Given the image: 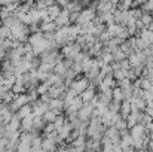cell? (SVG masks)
Wrapping results in <instances>:
<instances>
[{"label": "cell", "instance_id": "cell-1", "mask_svg": "<svg viewBox=\"0 0 153 152\" xmlns=\"http://www.w3.org/2000/svg\"><path fill=\"white\" fill-rule=\"evenodd\" d=\"M28 36H30V28L28 25L22 24V22H18L15 24L13 27H10V37L15 39V40H19L21 43L27 42L28 40Z\"/></svg>", "mask_w": 153, "mask_h": 152}, {"label": "cell", "instance_id": "cell-2", "mask_svg": "<svg viewBox=\"0 0 153 152\" xmlns=\"http://www.w3.org/2000/svg\"><path fill=\"white\" fill-rule=\"evenodd\" d=\"M80 51H82L80 45H77L74 40H73V42H67L65 45L61 46V54H62L64 58H71V60H74V57H76Z\"/></svg>", "mask_w": 153, "mask_h": 152}, {"label": "cell", "instance_id": "cell-3", "mask_svg": "<svg viewBox=\"0 0 153 152\" xmlns=\"http://www.w3.org/2000/svg\"><path fill=\"white\" fill-rule=\"evenodd\" d=\"M95 15H97V13H95V10H94L92 7H89V6H86V7H82V9H80V12H79L77 21H76L74 24L83 25V24H86V22L92 21Z\"/></svg>", "mask_w": 153, "mask_h": 152}, {"label": "cell", "instance_id": "cell-4", "mask_svg": "<svg viewBox=\"0 0 153 152\" xmlns=\"http://www.w3.org/2000/svg\"><path fill=\"white\" fill-rule=\"evenodd\" d=\"M89 87V79L86 78V76H83V78H79V76H76L73 81H71V84H70V87L68 88H71L76 94H80L83 90H86Z\"/></svg>", "mask_w": 153, "mask_h": 152}, {"label": "cell", "instance_id": "cell-5", "mask_svg": "<svg viewBox=\"0 0 153 152\" xmlns=\"http://www.w3.org/2000/svg\"><path fill=\"white\" fill-rule=\"evenodd\" d=\"M92 110H94V106L91 103H83L82 107L77 110V116L80 121H89L91 116H92Z\"/></svg>", "mask_w": 153, "mask_h": 152}, {"label": "cell", "instance_id": "cell-6", "mask_svg": "<svg viewBox=\"0 0 153 152\" xmlns=\"http://www.w3.org/2000/svg\"><path fill=\"white\" fill-rule=\"evenodd\" d=\"M30 104H31V112L34 115H37V116H43V113L49 109V104L48 103H43V101H40L39 99L31 101Z\"/></svg>", "mask_w": 153, "mask_h": 152}, {"label": "cell", "instance_id": "cell-7", "mask_svg": "<svg viewBox=\"0 0 153 152\" xmlns=\"http://www.w3.org/2000/svg\"><path fill=\"white\" fill-rule=\"evenodd\" d=\"M116 10V4L107 1V0H98V4H97V9H95V13L100 15L104 12H114Z\"/></svg>", "mask_w": 153, "mask_h": 152}, {"label": "cell", "instance_id": "cell-8", "mask_svg": "<svg viewBox=\"0 0 153 152\" xmlns=\"http://www.w3.org/2000/svg\"><path fill=\"white\" fill-rule=\"evenodd\" d=\"M53 21H55V24H56L58 27L70 25V12H68L65 7H62V9H61V12L58 13V16H56Z\"/></svg>", "mask_w": 153, "mask_h": 152}, {"label": "cell", "instance_id": "cell-9", "mask_svg": "<svg viewBox=\"0 0 153 152\" xmlns=\"http://www.w3.org/2000/svg\"><path fill=\"white\" fill-rule=\"evenodd\" d=\"M49 49V40L48 39H42V40H39L37 43H34L33 45V52H34V55H40V54H43L45 51H48Z\"/></svg>", "mask_w": 153, "mask_h": 152}, {"label": "cell", "instance_id": "cell-10", "mask_svg": "<svg viewBox=\"0 0 153 152\" xmlns=\"http://www.w3.org/2000/svg\"><path fill=\"white\" fill-rule=\"evenodd\" d=\"M82 104H83V100H82V97L77 94V96H74L73 97V100L68 103V106L65 107V113L67 112H77L80 107H82Z\"/></svg>", "mask_w": 153, "mask_h": 152}, {"label": "cell", "instance_id": "cell-11", "mask_svg": "<svg viewBox=\"0 0 153 152\" xmlns=\"http://www.w3.org/2000/svg\"><path fill=\"white\" fill-rule=\"evenodd\" d=\"M97 94V88L95 87H92V85H89L86 90H83L79 96L82 97V100H83V103H89V101L92 100V97Z\"/></svg>", "mask_w": 153, "mask_h": 152}, {"label": "cell", "instance_id": "cell-12", "mask_svg": "<svg viewBox=\"0 0 153 152\" xmlns=\"http://www.w3.org/2000/svg\"><path fill=\"white\" fill-rule=\"evenodd\" d=\"M58 28V25L55 24V21H52V19H43L42 22H40V31H43V33H52V31H55Z\"/></svg>", "mask_w": 153, "mask_h": 152}, {"label": "cell", "instance_id": "cell-13", "mask_svg": "<svg viewBox=\"0 0 153 152\" xmlns=\"http://www.w3.org/2000/svg\"><path fill=\"white\" fill-rule=\"evenodd\" d=\"M33 118H34V113L31 112L30 115L24 116L21 119V131H31L33 128Z\"/></svg>", "mask_w": 153, "mask_h": 152}, {"label": "cell", "instance_id": "cell-14", "mask_svg": "<svg viewBox=\"0 0 153 152\" xmlns=\"http://www.w3.org/2000/svg\"><path fill=\"white\" fill-rule=\"evenodd\" d=\"M45 124H46V121L43 119V116H37V115H34V118H33V128H31V131L42 133V130H43Z\"/></svg>", "mask_w": 153, "mask_h": 152}, {"label": "cell", "instance_id": "cell-15", "mask_svg": "<svg viewBox=\"0 0 153 152\" xmlns=\"http://www.w3.org/2000/svg\"><path fill=\"white\" fill-rule=\"evenodd\" d=\"M61 9H62V7H61V6H59L56 1H55V3H52V4H49V6H46V10H48V18L53 21V19L58 16V13L61 12Z\"/></svg>", "mask_w": 153, "mask_h": 152}, {"label": "cell", "instance_id": "cell-16", "mask_svg": "<svg viewBox=\"0 0 153 152\" xmlns=\"http://www.w3.org/2000/svg\"><path fill=\"white\" fill-rule=\"evenodd\" d=\"M138 36H140L147 45H152L153 43V31L152 30H149V28H143V30H140Z\"/></svg>", "mask_w": 153, "mask_h": 152}, {"label": "cell", "instance_id": "cell-17", "mask_svg": "<svg viewBox=\"0 0 153 152\" xmlns=\"http://www.w3.org/2000/svg\"><path fill=\"white\" fill-rule=\"evenodd\" d=\"M55 149H56V143L53 139L45 137L42 140V151H55Z\"/></svg>", "mask_w": 153, "mask_h": 152}, {"label": "cell", "instance_id": "cell-18", "mask_svg": "<svg viewBox=\"0 0 153 152\" xmlns=\"http://www.w3.org/2000/svg\"><path fill=\"white\" fill-rule=\"evenodd\" d=\"M42 140L43 137L40 134H36L31 140V145H30V151H42Z\"/></svg>", "mask_w": 153, "mask_h": 152}, {"label": "cell", "instance_id": "cell-19", "mask_svg": "<svg viewBox=\"0 0 153 152\" xmlns=\"http://www.w3.org/2000/svg\"><path fill=\"white\" fill-rule=\"evenodd\" d=\"M48 104H49V109H55V110H59V112L64 110V101H62V99H59V97L51 99V101Z\"/></svg>", "mask_w": 153, "mask_h": 152}, {"label": "cell", "instance_id": "cell-20", "mask_svg": "<svg viewBox=\"0 0 153 152\" xmlns=\"http://www.w3.org/2000/svg\"><path fill=\"white\" fill-rule=\"evenodd\" d=\"M43 37H45V34H43V31H40V30H39V31H34V33H30V36H28V40H27V42H28V43H30V45L33 46L34 43H37V42H39V40H42Z\"/></svg>", "mask_w": 153, "mask_h": 152}, {"label": "cell", "instance_id": "cell-21", "mask_svg": "<svg viewBox=\"0 0 153 152\" xmlns=\"http://www.w3.org/2000/svg\"><path fill=\"white\" fill-rule=\"evenodd\" d=\"M82 7H83V6H82V3H80L79 0H70V1L67 3V6H65V9H67L68 12H79Z\"/></svg>", "mask_w": 153, "mask_h": 152}, {"label": "cell", "instance_id": "cell-22", "mask_svg": "<svg viewBox=\"0 0 153 152\" xmlns=\"http://www.w3.org/2000/svg\"><path fill=\"white\" fill-rule=\"evenodd\" d=\"M31 113V104L30 103H25L24 106H21L18 110H16V115L19 116V119H22L24 116H27V115H30Z\"/></svg>", "mask_w": 153, "mask_h": 152}, {"label": "cell", "instance_id": "cell-23", "mask_svg": "<svg viewBox=\"0 0 153 152\" xmlns=\"http://www.w3.org/2000/svg\"><path fill=\"white\" fill-rule=\"evenodd\" d=\"M58 113H61V112H59V110H55V109H48V110L43 113V119H45L46 122H53Z\"/></svg>", "mask_w": 153, "mask_h": 152}, {"label": "cell", "instance_id": "cell-24", "mask_svg": "<svg viewBox=\"0 0 153 152\" xmlns=\"http://www.w3.org/2000/svg\"><path fill=\"white\" fill-rule=\"evenodd\" d=\"M111 93H113V100H117V101H122L125 97H123V90L120 88V87H114V88H111Z\"/></svg>", "mask_w": 153, "mask_h": 152}, {"label": "cell", "instance_id": "cell-25", "mask_svg": "<svg viewBox=\"0 0 153 152\" xmlns=\"http://www.w3.org/2000/svg\"><path fill=\"white\" fill-rule=\"evenodd\" d=\"M116 82H117V87H120L122 90H129V88H132V81L128 79V78H122V79H119V81H116Z\"/></svg>", "mask_w": 153, "mask_h": 152}, {"label": "cell", "instance_id": "cell-26", "mask_svg": "<svg viewBox=\"0 0 153 152\" xmlns=\"http://www.w3.org/2000/svg\"><path fill=\"white\" fill-rule=\"evenodd\" d=\"M80 64H82V72L85 73V72H88V70L91 69V66H92V58H91L89 55H86V57L80 61Z\"/></svg>", "mask_w": 153, "mask_h": 152}, {"label": "cell", "instance_id": "cell-27", "mask_svg": "<svg viewBox=\"0 0 153 152\" xmlns=\"http://www.w3.org/2000/svg\"><path fill=\"white\" fill-rule=\"evenodd\" d=\"M107 107H108L110 112H113V113H119V110H120V101L111 100L108 104H107Z\"/></svg>", "mask_w": 153, "mask_h": 152}, {"label": "cell", "instance_id": "cell-28", "mask_svg": "<svg viewBox=\"0 0 153 152\" xmlns=\"http://www.w3.org/2000/svg\"><path fill=\"white\" fill-rule=\"evenodd\" d=\"M111 75H113V78H114L116 81H119V79H122V78H126V70H123V69H114V70L111 72Z\"/></svg>", "mask_w": 153, "mask_h": 152}, {"label": "cell", "instance_id": "cell-29", "mask_svg": "<svg viewBox=\"0 0 153 152\" xmlns=\"http://www.w3.org/2000/svg\"><path fill=\"white\" fill-rule=\"evenodd\" d=\"M113 125H114V127H116L119 131H120V130H125V128H128V127H126V121H125L122 116H119V118L114 121V124H113Z\"/></svg>", "mask_w": 153, "mask_h": 152}, {"label": "cell", "instance_id": "cell-30", "mask_svg": "<svg viewBox=\"0 0 153 152\" xmlns=\"http://www.w3.org/2000/svg\"><path fill=\"white\" fill-rule=\"evenodd\" d=\"M13 97H15V94L12 93V90H6V91L3 93V96H1V101H4V103H10V101L13 100Z\"/></svg>", "mask_w": 153, "mask_h": 152}, {"label": "cell", "instance_id": "cell-31", "mask_svg": "<svg viewBox=\"0 0 153 152\" xmlns=\"http://www.w3.org/2000/svg\"><path fill=\"white\" fill-rule=\"evenodd\" d=\"M140 19H141V22L147 27V24L153 21V16H152V13H150V12H143V13H141V16H140Z\"/></svg>", "mask_w": 153, "mask_h": 152}, {"label": "cell", "instance_id": "cell-32", "mask_svg": "<svg viewBox=\"0 0 153 152\" xmlns=\"http://www.w3.org/2000/svg\"><path fill=\"white\" fill-rule=\"evenodd\" d=\"M126 57H128V55H126L123 51L120 49V48H119L117 51H114V52H113V58H114V61H122V60H125Z\"/></svg>", "mask_w": 153, "mask_h": 152}, {"label": "cell", "instance_id": "cell-33", "mask_svg": "<svg viewBox=\"0 0 153 152\" xmlns=\"http://www.w3.org/2000/svg\"><path fill=\"white\" fill-rule=\"evenodd\" d=\"M0 37H1V39L10 37V28L6 27V25H0Z\"/></svg>", "mask_w": 153, "mask_h": 152}, {"label": "cell", "instance_id": "cell-34", "mask_svg": "<svg viewBox=\"0 0 153 152\" xmlns=\"http://www.w3.org/2000/svg\"><path fill=\"white\" fill-rule=\"evenodd\" d=\"M141 97L146 100V103H150V101H153V91H150V90H143Z\"/></svg>", "mask_w": 153, "mask_h": 152}, {"label": "cell", "instance_id": "cell-35", "mask_svg": "<svg viewBox=\"0 0 153 152\" xmlns=\"http://www.w3.org/2000/svg\"><path fill=\"white\" fill-rule=\"evenodd\" d=\"M140 7H141L143 12H152L153 10V0H146V3L141 4Z\"/></svg>", "mask_w": 153, "mask_h": 152}, {"label": "cell", "instance_id": "cell-36", "mask_svg": "<svg viewBox=\"0 0 153 152\" xmlns=\"http://www.w3.org/2000/svg\"><path fill=\"white\" fill-rule=\"evenodd\" d=\"M125 121H126V127H128V128H131V127H134V125L137 124L135 116H134V115H131V113L126 116V119H125Z\"/></svg>", "mask_w": 153, "mask_h": 152}, {"label": "cell", "instance_id": "cell-37", "mask_svg": "<svg viewBox=\"0 0 153 152\" xmlns=\"http://www.w3.org/2000/svg\"><path fill=\"white\" fill-rule=\"evenodd\" d=\"M152 121H153L152 116H150V115H147V113L144 112V113H143V116H141V121H140V124H143V125L146 127V125H147V124H150Z\"/></svg>", "mask_w": 153, "mask_h": 152}, {"label": "cell", "instance_id": "cell-38", "mask_svg": "<svg viewBox=\"0 0 153 152\" xmlns=\"http://www.w3.org/2000/svg\"><path fill=\"white\" fill-rule=\"evenodd\" d=\"M119 63H120V69H123V70H128V69L131 67V64H129V61H128V57H126L125 60L119 61Z\"/></svg>", "mask_w": 153, "mask_h": 152}, {"label": "cell", "instance_id": "cell-39", "mask_svg": "<svg viewBox=\"0 0 153 152\" xmlns=\"http://www.w3.org/2000/svg\"><path fill=\"white\" fill-rule=\"evenodd\" d=\"M144 112L147 113V115H150L153 118V101H150V103H147L146 104V109H144Z\"/></svg>", "mask_w": 153, "mask_h": 152}, {"label": "cell", "instance_id": "cell-40", "mask_svg": "<svg viewBox=\"0 0 153 152\" xmlns=\"http://www.w3.org/2000/svg\"><path fill=\"white\" fill-rule=\"evenodd\" d=\"M39 100L43 101V103H49L51 101V97L48 93H43V94H39Z\"/></svg>", "mask_w": 153, "mask_h": 152}, {"label": "cell", "instance_id": "cell-41", "mask_svg": "<svg viewBox=\"0 0 153 152\" xmlns=\"http://www.w3.org/2000/svg\"><path fill=\"white\" fill-rule=\"evenodd\" d=\"M143 52H144V55H146V57H153V45L146 46V48L143 49Z\"/></svg>", "mask_w": 153, "mask_h": 152}, {"label": "cell", "instance_id": "cell-42", "mask_svg": "<svg viewBox=\"0 0 153 152\" xmlns=\"http://www.w3.org/2000/svg\"><path fill=\"white\" fill-rule=\"evenodd\" d=\"M135 27H137V30H143V28H146V25L141 22V19H140V18H137V19H135Z\"/></svg>", "mask_w": 153, "mask_h": 152}, {"label": "cell", "instance_id": "cell-43", "mask_svg": "<svg viewBox=\"0 0 153 152\" xmlns=\"http://www.w3.org/2000/svg\"><path fill=\"white\" fill-rule=\"evenodd\" d=\"M4 57H6V49H3V48L0 46V61H1Z\"/></svg>", "mask_w": 153, "mask_h": 152}, {"label": "cell", "instance_id": "cell-44", "mask_svg": "<svg viewBox=\"0 0 153 152\" xmlns=\"http://www.w3.org/2000/svg\"><path fill=\"white\" fill-rule=\"evenodd\" d=\"M147 149H152V151H153V139H150V140H149V145H147Z\"/></svg>", "mask_w": 153, "mask_h": 152}, {"label": "cell", "instance_id": "cell-45", "mask_svg": "<svg viewBox=\"0 0 153 152\" xmlns=\"http://www.w3.org/2000/svg\"><path fill=\"white\" fill-rule=\"evenodd\" d=\"M146 28H149V30H152V31H153V21L147 24V27H146Z\"/></svg>", "mask_w": 153, "mask_h": 152}, {"label": "cell", "instance_id": "cell-46", "mask_svg": "<svg viewBox=\"0 0 153 152\" xmlns=\"http://www.w3.org/2000/svg\"><path fill=\"white\" fill-rule=\"evenodd\" d=\"M3 78H4V76H3V73H1V72H0V84H1V82H3Z\"/></svg>", "mask_w": 153, "mask_h": 152}]
</instances>
